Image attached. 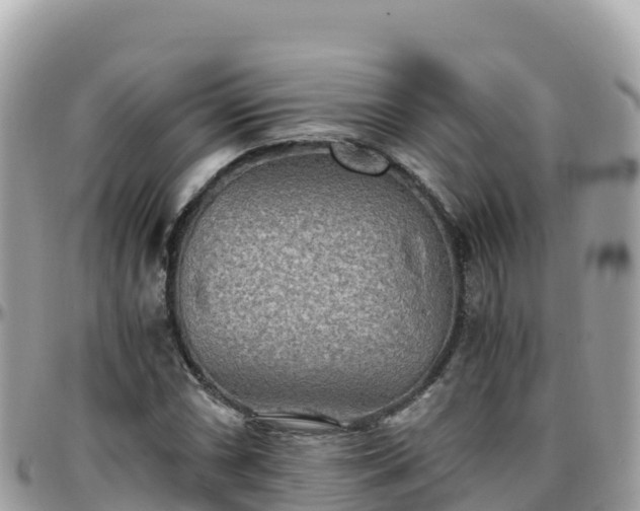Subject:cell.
Instances as JSON below:
<instances>
[{
  "label": "cell",
  "instance_id": "obj_1",
  "mask_svg": "<svg viewBox=\"0 0 640 511\" xmlns=\"http://www.w3.org/2000/svg\"><path fill=\"white\" fill-rule=\"evenodd\" d=\"M332 150L340 164L355 172L381 175L389 167L388 161L382 155L350 142H334Z\"/></svg>",
  "mask_w": 640,
  "mask_h": 511
}]
</instances>
